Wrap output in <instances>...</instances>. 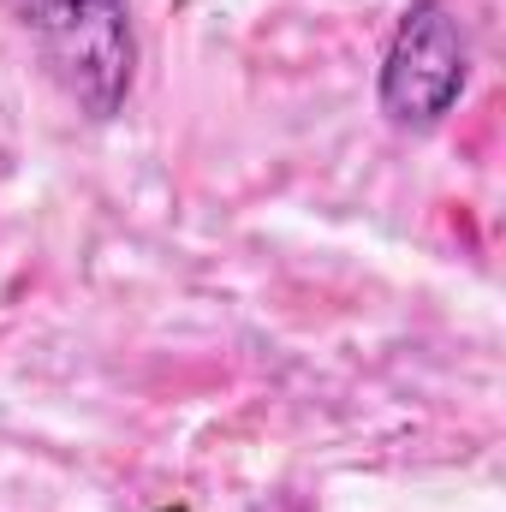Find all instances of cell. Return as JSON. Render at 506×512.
I'll return each instance as SVG.
<instances>
[{
	"label": "cell",
	"mask_w": 506,
	"mask_h": 512,
	"mask_svg": "<svg viewBox=\"0 0 506 512\" xmlns=\"http://www.w3.org/2000/svg\"><path fill=\"white\" fill-rule=\"evenodd\" d=\"M6 6L42 48L60 90L90 120H114L126 108L137 78L131 0H6Z\"/></svg>",
	"instance_id": "cell-1"
},
{
	"label": "cell",
	"mask_w": 506,
	"mask_h": 512,
	"mask_svg": "<svg viewBox=\"0 0 506 512\" xmlns=\"http://www.w3.org/2000/svg\"><path fill=\"white\" fill-rule=\"evenodd\" d=\"M471 84V42L447 0H411L381 54V114L399 131H435Z\"/></svg>",
	"instance_id": "cell-2"
},
{
	"label": "cell",
	"mask_w": 506,
	"mask_h": 512,
	"mask_svg": "<svg viewBox=\"0 0 506 512\" xmlns=\"http://www.w3.org/2000/svg\"><path fill=\"white\" fill-rule=\"evenodd\" d=\"M173 512H179V507H173Z\"/></svg>",
	"instance_id": "cell-3"
}]
</instances>
